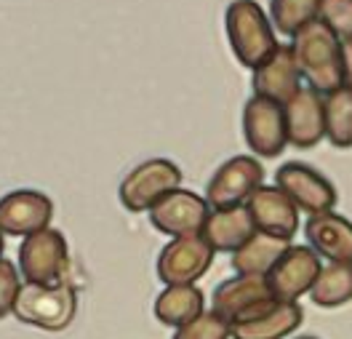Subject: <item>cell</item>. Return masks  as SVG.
<instances>
[{
  "instance_id": "obj_1",
  "label": "cell",
  "mask_w": 352,
  "mask_h": 339,
  "mask_svg": "<svg viewBox=\"0 0 352 339\" xmlns=\"http://www.w3.org/2000/svg\"><path fill=\"white\" fill-rule=\"evenodd\" d=\"M291 48L309 89L320 91L323 96L342 89V41L320 19L299 30Z\"/></svg>"
},
{
  "instance_id": "obj_2",
  "label": "cell",
  "mask_w": 352,
  "mask_h": 339,
  "mask_svg": "<svg viewBox=\"0 0 352 339\" xmlns=\"http://www.w3.org/2000/svg\"><path fill=\"white\" fill-rule=\"evenodd\" d=\"M224 27L235 59L248 69L262 67L280 45L256 0H232L224 14Z\"/></svg>"
},
{
  "instance_id": "obj_3",
  "label": "cell",
  "mask_w": 352,
  "mask_h": 339,
  "mask_svg": "<svg viewBox=\"0 0 352 339\" xmlns=\"http://www.w3.org/2000/svg\"><path fill=\"white\" fill-rule=\"evenodd\" d=\"M75 313H78V292L69 283H54V286L24 283L14 305V316L22 323L43 331H65L75 320Z\"/></svg>"
},
{
  "instance_id": "obj_4",
  "label": "cell",
  "mask_w": 352,
  "mask_h": 339,
  "mask_svg": "<svg viewBox=\"0 0 352 339\" xmlns=\"http://www.w3.org/2000/svg\"><path fill=\"white\" fill-rule=\"evenodd\" d=\"M275 296L264 275H235L221 281L214 292V313H219L230 326L248 323L275 307Z\"/></svg>"
},
{
  "instance_id": "obj_5",
  "label": "cell",
  "mask_w": 352,
  "mask_h": 339,
  "mask_svg": "<svg viewBox=\"0 0 352 339\" xmlns=\"http://www.w3.org/2000/svg\"><path fill=\"white\" fill-rule=\"evenodd\" d=\"M182 171L179 166L166 158H150L131 168L120 182V204L129 211H150L160 198L179 190Z\"/></svg>"
},
{
  "instance_id": "obj_6",
  "label": "cell",
  "mask_w": 352,
  "mask_h": 339,
  "mask_svg": "<svg viewBox=\"0 0 352 339\" xmlns=\"http://www.w3.org/2000/svg\"><path fill=\"white\" fill-rule=\"evenodd\" d=\"M243 136L254 155L259 158H278L288 147L286 110L283 105L251 96L243 107Z\"/></svg>"
},
{
  "instance_id": "obj_7",
  "label": "cell",
  "mask_w": 352,
  "mask_h": 339,
  "mask_svg": "<svg viewBox=\"0 0 352 339\" xmlns=\"http://www.w3.org/2000/svg\"><path fill=\"white\" fill-rule=\"evenodd\" d=\"M264 166L251 155H235L221 163L206 187V201L214 211L245 206L248 198L262 187Z\"/></svg>"
},
{
  "instance_id": "obj_8",
  "label": "cell",
  "mask_w": 352,
  "mask_h": 339,
  "mask_svg": "<svg viewBox=\"0 0 352 339\" xmlns=\"http://www.w3.org/2000/svg\"><path fill=\"white\" fill-rule=\"evenodd\" d=\"M275 187H280L288 198L294 201V206L299 211H305L309 217L318 214H329L336 206V187L326 179L320 171H315L307 163L299 160H288L278 168L275 174Z\"/></svg>"
},
{
  "instance_id": "obj_9",
  "label": "cell",
  "mask_w": 352,
  "mask_h": 339,
  "mask_svg": "<svg viewBox=\"0 0 352 339\" xmlns=\"http://www.w3.org/2000/svg\"><path fill=\"white\" fill-rule=\"evenodd\" d=\"M214 254L203 235L174 238L157 256V278L166 286H195L214 265Z\"/></svg>"
},
{
  "instance_id": "obj_10",
  "label": "cell",
  "mask_w": 352,
  "mask_h": 339,
  "mask_svg": "<svg viewBox=\"0 0 352 339\" xmlns=\"http://www.w3.org/2000/svg\"><path fill=\"white\" fill-rule=\"evenodd\" d=\"M19 270L27 283L54 286L67 270V241L59 230H41L19 246Z\"/></svg>"
},
{
  "instance_id": "obj_11",
  "label": "cell",
  "mask_w": 352,
  "mask_h": 339,
  "mask_svg": "<svg viewBox=\"0 0 352 339\" xmlns=\"http://www.w3.org/2000/svg\"><path fill=\"white\" fill-rule=\"evenodd\" d=\"M211 217V206L192 190H174L150 208V222L157 232L171 238L200 235Z\"/></svg>"
},
{
  "instance_id": "obj_12",
  "label": "cell",
  "mask_w": 352,
  "mask_h": 339,
  "mask_svg": "<svg viewBox=\"0 0 352 339\" xmlns=\"http://www.w3.org/2000/svg\"><path fill=\"white\" fill-rule=\"evenodd\" d=\"M323 270L320 256L309 246H288V251L267 272V283L278 302H299L312 292L318 275Z\"/></svg>"
},
{
  "instance_id": "obj_13",
  "label": "cell",
  "mask_w": 352,
  "mask_h": 339,
  "mask_svg": "<svg viewBox=\"0 0 352 339\" xmlns=\"http://www.w3.org/2000/svg\"><path fill=\"white\" fill-rule=\"evenodd\" d=\"M288 144L309 150L326 139V96L315 89H302L286 105Z\"/></svg>"
},
{
  "instance_id": "obj_14",
  "label": "cell",
  "mask_w": 352,
  "mask_h": 339,
  "mask_svg": "<svg viewBox=\"0 0 352 339\" xmlns=\"http://www.w3.org/2000/svg\"><path fill=\"white\" fill-rule=\"evenodd\" d=\"M54 217L51 198L38 190H16L0 198V232L3 235H35L48 230Z\"/></svg>"
},
{
  "instance_id": "obj_15",
  "label": "cell",
  "mask_w": 352,
  "mask_h": 339,
  "mask_svg": "<svg viewBox=\"0 0 352 339\" xmlns=\"http://www.w3.org/2000/svg\"><path fill=\"white\" fill-rule=\"evenodd\" d=\"M245 208H248V214H251V219H254L259 232L283 238V241H291L299 232V208L275 184L272 187L262 184L248 198Z\"/></svg>"
},
{
  "instance_id": "obj_16",
  "label": "cell",
  "mask_w": 352,
  "mask_h": 339,
  "mask_svg": "<svg viewBox=\"0 0 352 339\" xmlns=\"http://www.w3.org/2000/svg\"><path fill=\"white\" fill-rule=\"evenodd\" d=\"M254 96L272 99L278 105H286L291 96L302 91V72L296 65L294 48L278 45V51L264 62L262 67L254 69Z\"/></svg>"
},
{
  "instance_id": "obj_17",
  "label": "cell",
  "mask_w": 352,
  "mask_h": 339,
  "mask_svg": "<svg viewBox=\"0 0 352 339\" xmlns=\"http://www.w3.org/2000/svg\"><path fill=\"white\" fill-rule=\"evenodd\" d=\"M309 249L329 262H352V222L342 214H318L305 222Z\"/></svg>"
},
{
  "instance_id": "obj_18",
  "label": "cell",
  "mask_w": 352,
  "mask_h": 339,
  "mask_svg": "<svg viewBox=\"0 0 352 339\" xmlns=\"http://www.w3.org/2000/svg\"><path fill=\"white\" fill-rule=\"evenodd\" d=\"M254 232H256V225H254L248 208L245 206H235V208L211 211V217H208V222H206L200 235L211 243L214 251L235 254Z\"/></svg>"
},
{
  "instance_id": "obj_19",
  "label": "cell",
  "mask_w": 352,
  "mask_h": 339,
  "mask_svg": "<svg viewBox=\"0 0 352 339\" xmlns=\"http://www.w3.org/2000/svg\"><path fill=\"white\" fill-rule=\"evenodd\" d=\"M305 320L299 302H275L264 316L232 326V339H283L294 334Z\"/></svg>"
},
{
  "instance_id": "obj_20",
  "label": "cell",
  "mask_w": 352,
  "mask_h": 339,
  "mask_svg": "<svg viewBox=\"0 0 352 339\" xmlns=\"http://www.w3.org/2000/svg\"><path fill=\"white\" fill-rule=\"evenodd\" d=\"M291 246V241L267 235V232H254L241 249L232 254V267L238 275H264L275 267V262L283 256Z\"/></svg>"
},
{
  "instance_id": "obj_21",
  "label": "cell",
  "mask_w": 352,
  "mask_h": 339,
  "mask_svg": "<svg viewBox=\"0 0 352 339\" xmlns=\"http://www.w3.org/2000/svg\"><path fill=\"white\" fill-rule=\"evenodd\" d=\"M203 313L206 299L198 286H166L155 299V318L171 329H182Z\"/></svg>"
},
{
  "instance_id": "obj_22",
  "label": "cell",
  "mask_w": 352,
  "mask_h": 339,
  "mask_svg": "<svg viewBox=\"0 0 352 339\" xmlns=\"http://www.w3.org/2000/svg\"><path fill=\"white\" fill-rule=\"evenodd\" d=\"M309 299L318 305V307H342L352 302V262H329L323 265V270L318 275Z\"/></svg>"
},
{
  "instance_id": "obj_23",
  "label": "cell",
  "mask_w": 352,
  "mask_h": 339,
  "mask_svg": "<svg viewBox=\"0 0 352 339\" xmlns=\"http://www.w3.org/2000/svg\"><path fill=\"white\" fill-rule=\"evenodd\" d=\"M326 139L339 150L352 147V91L339 89L326 96Z\"/></svg>"
},
{
  "instance_id": "obj_24",
  "label": "cell",
  "mask_w": 352,
  "mask_h": 339,
  "mask_svg": "<svg viewBox=\"0 0 352 339\" xmlns=\"http://www.w3.org/2000/svg\"><path fill=\"white\" fill-rule=\"evenodd\" d=\"M320 0H270V17L278 32L294 38L299 30L318 19Z\"/></svg>"
},
{
  "instance_id": "obj_25",
  "label": "cell",
  "mask_w": 352,
  "mask_h": 339,
  "mask_svg": "<svg viewBox=\"0 0 352 339\" xmlns=\"http://www.w3.org/2000/svg\"><path fill=\"white\" fill-rule=\"evenodd\" d=\"M174 339H232V326L214 310H206L203 316L190 320L187 326L176 329Z\"/></svg>"
},
{
  "instance_id": "obj_26",
  "label": "cell",
  "mask_w": 352,
  "mask_h": 339,
  "mask_svg": "<svg viewBox=\"0 0 352 339\" xmlns=\"http://www.w3.org/2000/svg\"><path fill=\"white\" fill-rule=\"evenodd\" d=\"M318 19L342 43H352V0H320Z\"/></svg>"
},
{
  "instance_id": "obj_27",
  "label": "cell",
  "mask_w": 352,
  "mask_h": 339,
  "mask_svg": "<svg viewBox=\"0 0 352 339\" xmlns=\"http://www.w3.org/2000/svg\"><path fill=\"white\" fill-rule=\"evenodd\" d=\"M19 292H22V283H19L16 265H11L8 259H0V318L14 313Z\"/></svg>"
},
{
  "instance_id": "obj_28",
  "label": "cell",
  "mask_w": 352,
  "mask_h": 339,
  "mask_svg": "<svg viewBox=\"0 0 352 339\" xmlns=\"http://www.w3.org/2000/svg\"><path fill=\"white\" fill-rule=\"evenodd\" d=\"M342 89L352 91V43H342Z\"/></svg>"
},
{
  "instance_id": "obj_29",
  "label": "cell",
  "mask_w": 352,
  "mask_h": 339,
  "mask_svg": "<svg viewBox=\"0 0 352 339\" xmlns=\"http://www.w3.org/2000/svg\"><path fill=\"white\" fill-rule=\"evenodd\" d=\"M3 249H6V241H3V232H0V259H3Z\"/></svg>"
},
{
  "instance_id": "obj_30",
  "label": "cell",
  "mask_w": 352,
  "mask_h": 339,
  "mask_svg": "<svg viewBox=\"0 0 352 339\" xmlns=\"http://www.w3.org/2000/svg\"><path fill=\"white\" fill-rule=\"evenodd\" d=\"M296 339H318V337H296Z\"/></svg>"
}]
</instances>
